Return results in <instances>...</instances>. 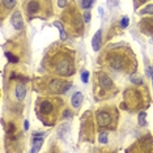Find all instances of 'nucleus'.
<instances>
[{"instance_id":"obj_1","label":"nucleus","mask_w":153,"mask_h":153,"mask_svg":"<svg viewBox=\"0 0 153 153\" xmlns=\"http://www.w3.org/2000/svg\"><path fill=\"white\" fill-rule=\"evenodd\" d=\"M55 69L59 75L63 76H69L73 73V67H72L71 59L68 58H62L55 62Z\"/></svg>"},{"instance_id":"obj_2","label":"nucleus","mask_w":153,"mask_h":153,"mask_svg":"<svg viewBox=\"0 0 153 153\" xmlns=\"http://www.w3.org/2000/svg\"><path fill=\"white\" fill-rule=\"evenodd\" d=\"M11 22H12L13 28H15L16 30L24 29V21H22V16H21L20 11H16V12L12 15V17H11Z\"/></svg>"},{"instance_id":"obj_3","label":"nucleus","mask_w":153,"mask_h":153,"mask_svg":"<svg viewBox=\"0 0 153 153\" xmlns=\"http://www.w3.org/2000/svg\"><path fill=\"white\" fill-rule=\"evenodd\" d=\"M43 136H45V134H34L33 135V148H32V152H37V150L41 149V147H42L43 144Z\"/></svg>"},{"instance_id":"obj_4","label":"nucleus","mask_w":153,"mask_h":153,"mask_svg":"<svg viewBox=\"0 0 153 153\" xmlns=\"http://www.w3.org/2000/svg\"><path fill=\"white\" fill-rule=\"evenodd\" d=\"M97 122L100 126H109V124L111 123V117L107 113L101 111V113H98V115H97Z\"/></svg>"},{"instance_id":"obj_5","label":"nucleus","mask_w":153,"mask_h":153,"mask_svg":"<svg viewBox=\"0 0 153 153\" xmlns=\"http://www.w3.org/2000/svg\"><path fill=\"white\" fill-rule=\"evenodd\" d=\"M101 45H102V32L98 30L94 34L93 39H92V47H93L94 51H98V50L101 49Z\"/></svg>"},{"instance_id":"obj_6","label":"nucleus","mask_w":153,"mask_h":153,"mask_svg":"<svg viewBox=\"0 0 153 153\" xmlns=\"http://www.w3.org/2000/svg\"><path fill=\"white\" fill-rule=\"evenodd\" d=\"M50 90L52 93H64V88H63V81L60 80H52L50 82Z\"/></svg>"},{"instance_id":"obj_7","label":"nucleus","mask_w":153,"mask_h":153,"mask_svg":"<svg viewBox=\"0 0 153 153\" xmlns=\"http://www.w3.org/2000/svg\"><path fill=\"white\" fill-rule=\"evenodd\" d=\"M110 67L114 69H122L124 67V59L122 56H114V58H111Z\"/></svg>"},{"instance_id":"obj_8","label":"nucleus","mask_w":153,"mask_h":153,"mask_svg":"<svg viewBox=\"0 0 153 153\" xmlns=\"http://www.w3.org/2000/svg\"><path fill=\"white\" fill-rule=\"evenodd\" d=\"M82 100H84V97H82V93H81V92H76L75 94L72 96V100H71L72 106H73V107H76V109H78L80 106H81Z\"/></svg>"},{"instance_id":"obj_9","label":"nucleus","mask_w":153,"mask_h":153,"mask_svg":"<svg viewBox=\"0 0 153 153\" xmlns=\"http://www.w3.org/2000/svg\"><path fill=\"white\" fill-rule=\"evenodd\" d=\"M100 84L104 89H110L113 88V80L107 75H101L100 76Z\"/></svg>"},{"instance_id":"obj_10","label":"nucleus","mask_w":153,"mask_h":153,"mask_svg":"<svg viewBox=\"0 0 153 153\" xmlns=\"http://www.w3.org/2000/svg\"><path fill=\"white\" fill-rule=\"evenodd\" d=\"M26 96V88L24 84H17L16 86V97L17 100H20V101H22L24 98H25Z\"/></svg>"},{"instance_id":"obj_11","label":"nucleus","mask_w":153,"mask_h":153,"mask_svg":"<svg viewBox=\"0 0 153 153\" xmlns=\"http://www.w3.org/2000/svg\"><path fill=\"white\" fill-rule=\"evenodd\" d=\"M41 111L43 114H50L52 111V104L50 101H43L41 104Z\"/></svg>"},{"instance_id":"obj_12","label":"nucleus","mask_w":153,"mask_h":153,"mask_svg":"<svg viewBox=\"0 0 153 153\" xmlns=\"http://www.w3.org/2000/svg\"><path fill=\"white\" fill-rule=\"evenodd\" d=\"M38 9H39V4H38V1H29L28 3V12L29 13H36V12H38Z\"/></svg>"},{"instance_id":"obj_13","label":"nucleus","mask_w":153,"mask_h":153,"mask_svg":"<svg viewBox=\"0 0 153 153\" xmlns=\"http://www.w3.org/2000/svg\"><path fill=\"white\" fill-rule=\"evenodd\" d=\"M137 121H139V126H145L147 124V114L144 111H140L139 113V117H137Z\"/></svg>"},{"instance_id":"obj_14","label":"nucleus","mask_w":153,"mask_h":153,"mask_svg":"<svg viewBox=\"0 0 153 153\" xmlns=\"http://www.w3.org/2000/svg\"><path fill=\"white\" fill-rule=\"evenodd\" d=\"M54 25L56 26L59 29V32H60V37H62V39H67V33H65V30H64V28H63V25L60 22H58V21H55L54 22Z\"/></svg>"},{"instance_id":"obj_15","label":"nucleus","mask_w":153,"mask_h":153,"mask_svg":"<svg viewBox=\"0 0 153 153\" xmlns=\"http://www.w3.org/2000/svg\"><path fill=\"white\" fill-rule=\"evenodd\" d=\"M68 131H69V126H68V124H63L62 127H60V130H59V136L64 139V136L68 134Z\"/></svg>"},{"instance_id":"obj_16","label":"nucleus","mask_w":153,"mask_h":153,"mask_svg":"<svg viewBox=\"0 0 153 153\" xmlns=\"http://www.w3.org/2000/svg\"><path fill=\"white\" fill-rule=\"evenodd\" d=\"M140 15H153V4L147 5L144 9L140 11Z\"/></svg>"},{"instance_id":"obj_17","label":"nucleus","mask_w":153,"mask_h":153,"mask_svg":"<svg viewBox=\"0 0 153 153\" xmlns=\"http://www.w3.org/2000/svg\"><path fill=\"white\" fill-rule=\"evenodd\" d=\"M5 8H13L16 5V0H1Z\"/></svg>"},{"instance_id":"obj_18","label":"nucleus","mask_w":153,"mask_h":153,"mask_svg":"<svg viewBox=\"0 0 153 153\" xmlns=\"http://www.w3.org/2000/svg\"><path fill=\"white\" fill-rule=\"evenodd\" d=\"M93 3H94V0H81V7L85 9H89Z\"/></svg>"},{"instance_id":"obj_19","label":"nucleus","mask_w":153,"mask_h":153,"mask_svg":"<svg viewBox=\"0 0 153 153\" xmlns=\"http://www.w3.org/2000/svg\"><path fill=\"white\" fill-rule=\"evenodd\" d=\"M5 56L8 58V60H9L11 63H17V62H18V58H17V56H15L13 54H11V52H5Z\"/></svg>"},{"instance_id":"obj_20","label":"nucleus","mask_w":153,"mask_h":153,"mask_svg":"<svg viewBox=\"0 0 153 153\" xmlns=\"http://www.w3.org/2000/svg\"><path fill=\"white\" fill-rule=\"evenodd\" d=\"M98 141H100L101 144H107V134H105V132L100 134V136H98Z\"/></svg>"},{"instance_id":"obj_21","label":"nucleus","mask_w":153,"mask_h":153,"mask_svg":"<svg viewBox=\"0 0 153 153\" xmlns=\"http://www.w3.org/2000/svg\"><path fill=\"white\" fill-rule=\"evenodd\" d=\"M81 80H82V82H88V80H89V72L88 71H82V73H81Z\"/></svg>"},{"instance_id":"obj_22","label":"nucleus","mask_w":153,"mask_h":153,"mask_svg":"<svg viewBox=\"0 0 153 153\" xmlns=\"http://www.w3.org/2000/svg\"><path fill=\"white\" fill-rule=\"evenodd\" d=\"M128 24H130V18H128V17H123L121 21V26L122 28H127Z\"/></svg>"},{"instance_id":"obj_23","label":"nucleus","mask_w":153,"mask_h":153,"mask_svg":"<svg viewBox=\"0 0 153 153\" xmlns=\"http://www.w3.org/2000/svg\"><path fill=\"white\" fill-rule=\"evenodd\" d=\"M119 4V0H109L107 1V5L109 7H117Z\"/></svg>"},{"instance_id":"obj_24","label":"nucleus","mask_w":153,"mask_h":153,"mask_svg":"<svg viewBox=\"0 0 153 153\" xmlns=\"http://www.w3.org/2000/svg\"><path fill=\"white\" fill-rule=\"evenodd\" d=\"M84 21L85 22H89V21H90V13H89L88 9H86V12L84 13Z\"/></svg>"},{"instance_id":"obj_25","label":"nucleus","mask_w":153,"mask_h":153,"mask_svg":"<svg viewBox=\"0 0 153 153\" xmlns=\"http://www.w3.org/2000/svg\"><path fill=\"white\" fill-rule=\"evenodd\" d=\"M131 81L136 82V84H141V80L140 78H137V77H135V75H131Z\"/></svg>"},{"instance_id":"obj_26","label":"nucleus","mask_w":153,"mask_h":153,"mask_svg":"<svg viewBox=\"0 0 153 153\" xmlns=\"http://www.w3.org/2000/svg\"><path fill=\"white\" fill-rule=\"evenodd\" d=\"M65 4H67V0H58V5L60 7V8H64Z\"/></svg>"},{"instance_id":"obj_27","label":"nucleus","mask_w":153,"mask_h":153,"mask_svg":"<svg viewBox=\"0 0 153 153\" xmlns=\"http://www.w3.org/2000/svg\"><path fill=\"white\" fill-rule=\"evenodd\" d=\"M68 117H71V113H69L68 110H65L64 111V118H68Z\"/></svg>"},{"instance_id":"obj_28","label":"nucleus","mask_w":153,"mask_h":153,"mask_svg":"<svg viewBox=\"0 0 153 153\" xmlns=\"http://www.w3.org/2000/svg\"><path fill=\"white\" fill-rule=\"evenodd\" d=\"M24 128H25V130H28V128H29V122H28V121H26L25 124H24Z\"/></svg>"},{"instance_id":"obj_29","label":"nucleus","mask_w":153,"mask_h":153,"mask_svg":"<svg viewBox=\"0 0 153 153\" xmlns=\"http://www.w3.org/2000/svg\"><path fill=\"white\" fill-rule=\"evenodd\" d=\"M152 80H153V73H152Z\"/></svg>"},{"instance_id":"obj_30","label":"nucleus","mask_w":153,"mask_h":153,"mask_svg":"<svg viewBox=\"0 0 153 153\" xmlns=\"http://www.w3.org/2000/svg\"><path fill=\"white\" fill-rule=\"evenodd\" d=\"M140 1H145V0H140Z\"/></svg>"}]
</instances>
